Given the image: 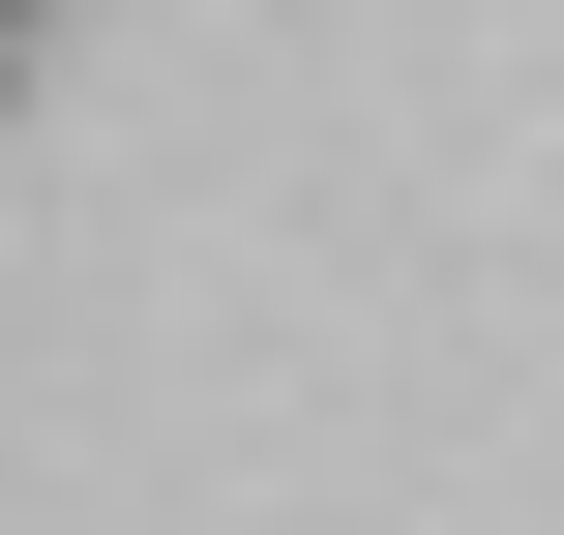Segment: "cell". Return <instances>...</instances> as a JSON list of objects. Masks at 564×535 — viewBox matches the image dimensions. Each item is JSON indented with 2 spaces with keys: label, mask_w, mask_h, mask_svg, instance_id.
<instances>
[{
  "label": "cell",
  "mask_w": 564,
  "mask_h": 535,
  "mask_svg": "<svg viewBox=\"0 0 564 535\" xmlns=\"http://www.w3.org/2000/svg\"><path fill=\"white\" fill-rule=\"evenodd\" d=\"M0 89H30V60H0Z\"/></svg>",
  "instance_id": "cell-2"
},
{
  "label": "cell",
  "mask_w": 564,
  "mask_h": 535,
  "mask_svg": "<svg viewBox=\"0 0 564 535\" xmlns=\"http://www.w3.org/2000/svg\"><path fill=\"white\" fill-rule=\"evenodd\" d=\"M0 60H30V0H0Z\"/></svg>",
  "instance_id": "cell-1"
}]
</instances>
